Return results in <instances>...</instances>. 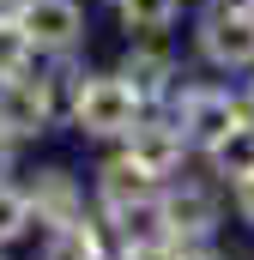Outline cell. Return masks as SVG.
<instances>
[{
	"label": "cell",
	"instance_id": "cell-1",
	"mask_svg": "<svg viewBox=\"0 0 254 260\" xmlns=\"http://www.w3.org/2000/svg\"><path fill=\"white\" fill-rule=\"evenodd\" d=\"M67 115H73V127L85 133V139H127L145 121V103L133 97V85H127L121 73H79Z\"/></svg>",
	"mask_w": 254,
	"mask_h": 260
},
{
	"label": "cell",
	"instance_id": "cell-2",
	"mask_svg": "<svg viewBox=\"0 0 254 260\" xmlns=\"http://www.w3.org/2000/svg\"><path fill=\"white\" fill-rule=\"evenodd\" d=\"M170 121L188 133V145L212 151V145H224L236 127H248L254 109H248V97H230L224 85H188V91H176V115Z\"/></svg>",
	"mask_w": 254,
	"mask_h": 260
},
{
	"label": "cell",
	"instance_id": "cell-3",
	"mask_svg": "<svg viewBox=\"0 0 254 260\" xmlns=\"http://www.w3.org/2000/svg\"><path fill=\"white\" fill-rule=\"evenodd\" d=\"M200 55L224 73L236 67H254V0H218L200 12Z\"/></svg>",
	"mask_w": 254,
	"mask_h": 260
},
{
	"label": "cell",
	"instance_id": "cell-4",
	"mask_svg": "<svg viewBox=\"0 0 254 260\" xmlns=\"http://www.w3.org/2000/svg\"><path fill=\"white\" fill-rule=\"evenodd\" d=\"M218 212H224L218 182L182 176V182H170V188H164V224H170V236H176V242H206V236L218 230Z\"/></svg>",
	"mask_w": 254,
	"mask_h": 260
},
{
	"label": "cell",
	"instance_id": "cell-5",
	"mask_svg": "<svg viewBox=\"0 0 254 260\" xmlns=\"http://www.w3.org/2000/svg\"><path fill=\"white\" fill-rule=\"evenodd\" d=\"M55 121V85L43 73H18V79H0V133L12 139H37Z\"/></svg>",
	"mask_w": 254,
	"mask_h": 260
},
{
	"label": "cell",
	"instance_id": "cell-6",
	"mask_svg": "<svg viewBox=\"0 0 254 260\" xmlns=\"http://www.w3.org/2000/svg\"><path fill=\"white\" fill-rule=\"evenodd\" d=\"M12 12H18V24L30 30L37 55H67V49L85 37V6H79V0H18Z\"/></svg>",
	"mask_w": 254,
	"mask_h": 260
},
{
	"label": "cell",
	"instance_id": "cell-7",
	"mask_svg": "<svg viewBox=\"0 0 254 260\" xmlns=\"http://www.w3.org/2000/svg\"><path fill=\"white\" fill-rule=\"evenodd\" d=\"M121 157H133L151 182H176L182 176V157H188V133L176 121H139L121 139Z\"/></svg>",
	"mask_w": 254,
	"mask_h": 260
},
{
	"label": "cell",
	"instance_id": "cell-8",
	"mask_svg": "<svg viewBox=\"0 0 254 260\" xmlns=\"http://www.w3.org/2000/svg\"><path fill=\"white\" fill-rule=\"evenodd\" d=\"M115 73L133 85V97H139V103L176 97V55H170V49H157L151 37H145V43H133V49L121 55V67H115Z\"/></svg>",
	"mask_w": 254,
	"mask_h": 260
},
{
	"label": "cell",
	"instance_id": "cell-9",
	"mask_svg": "<svg viewBox=\"0 0 254 260\" xmlns=\"http://www.w3.org/2000/svg\"><path fill=\"white\" fill-rule=\"evenodd\" d=\"M24 194H30L37 224H49V230H61V224H73V218H85V194H79V182H73L67 170H37V182H30Z\"/></svg>",
	"mask_w": 254,
	"mask_h": 260
},
{
	"label": "cell",
	"instance_id": "cell-10",
	"mask_svg": "<svg viewBox=\"0 0 254 260\" xmlns=\"http://www.w3.org/2000/svg\"><path fill=\"white\" fill-rule=\"evenodd\" d=\"M157 194V182L133 164V157H109L103 170H97V200H103V212H121V206H133V200Z\"/></svg>",
	"mask_w": 254,
	"mask_h": 260
},
{
	"label": "cell",
	"instance_id": "cell-11",
	"mask_svg": "<svg viewBox=\"0 0 254 260\" xmlns=\"http://www.w3.org/2000/svg\"><path fill=\"white\" fill-rule=\"evenodd\" d=\"M49 260H103V230L91 218H73L49 236Z\"/></svg>",
	"mask_w": 254,
	"mask_h": 260
},
{
	"label": "cell",
	"instance_id": "cell-12",
	"mask_svg": "<svg viewBox=\"0 0 254 260\" xmlns=\"http://www.w3.org/2000/svg\"><path fill=\"white\" fill-rule=\"evenodd\" d=\"M206 157H212V170H218L224 182H248V176H254V121H248V127H236L224 145H212Z\"/></svg>",
	"mask_w": 254,
	"mask_h": 260
},
{
	"label": "cell",
	"instance_id": "cell-13",
	"mask_svg": "<svg viewBox=\"0 0 254 260\" xmlns=\"http://www.w3.org/2000/svg\"><path fill=\"white\" fill-rule=\"evenodd\" d=\"M182 18V0H121V24L133 37H164Z\"/></svg>",
	"mask_w": 254,
	"mask_h": 260
},
{
	"label": "cell",
	"instance_id": "cell-14",
	"mask_svg": "<svg viewBox=\"0 0 254 260\" xmlns=\"http://www.w3.org/2000/svg\"><path fill=\"white\" fill-rule=\"evenodd\" d=\"M37 61V43H30V30L18 24V12H0V79H18V73H30Z\"/></svg>",
	"mask_w": 254,
	"mask_h": 260
},
{
	"label": "cell",
	"instance_id": "cell-15",
	"mask_svg": "<svg viewBox=\"0 0 254 260\" xmlns=\"http://www.w3.org/2000/svg\"><path fill=\"white\" fill-rule=\"evenodd\" d=\"M30 194L24 188H12V182H0V242H18L24 230H30Z\"/></svg>",
	"mask_w": 254,
	"mask_h": 260
},
{
	"label": "cell",
	"instance_id": "cell-16",
	"mask_svg": "<svg viewBox=\"0 0 254 260\" xmlns=\"http://www.w3.org/2000/svg\"><path fill=\"white\" fill-rule=\"evenodd\" d=\"M188 248L176 236H145V242H121V260H182Z\"/></svg>",
	"mask_w": 254,
	"mask_h": 260
},
{
	"label": "cell",
	"instance_id": "cell-17",
	"mask_svg": "<svg viewBox=\"0 0 254 260\" xmlns=\"http://www.w3.org/2000/svg\"><path fill=\"white\" fill-rule=\"evenodd\" d=\"M236 218L254 224V176H248V182H236Z\"/></svg>",
	"mask_w": 254,
	"mask_h": 260
},
{
	"label": "cell",
	"instance_id": "cell-18",
	"mask_svg": "<svg viewBox=\"0 0 254 260\" xmlns=\"http://www.w3.org/2000/svg\"><path fill=\"white\" fill-rule=\"evenodd\" d=\"M12 145H18V139H12V133H0V182H6V170H12Z\"/></svg>",
	"mask_w": 254,
	"mask_h": 260
},
{
	"label": "cell",
	"instance_id": "cell-19",
	"mask_svg": "<svg viewBox=\"0 0 254 260\" xmlns=\"http://www.w3.org/2000/svg\"><path fill=\"white\" fill-rule=\"evenodd\" d=\"M182 260H224V254H212V248L200 242V248H188V254H182Z\"/></svg>",
	"mask_w": 254,
	"mask_h": 260
},
{
	"label": "cell",
	"instance_id": "cell-20",
	"mask_svg": "<svg viewBox=\"0 0 254 260\" xmlns=\"http://www.w3.org/2000/svg\"><path fill=\"white\" fill-rule=\"evenodd\" d=\"M248 109H254V79H248Z\"/></svg>",
	"mask_w": 254,
	"mask_h": 260
},
{
	"label": "cell",
	"instance_id": "cell-21",
	"mask_svg": "<svg viewBox=\"0 0 254 260\" xmlns=\"http://www.w3.org/2000/svg\"><path fill=\"white\" fill-rule=\"evenodd\" d=\"M115 6H121V0H115Z\"/></svg>",
	"mask_w": 254,
	"mask_h": 260
}]
</instances>
